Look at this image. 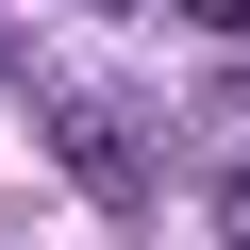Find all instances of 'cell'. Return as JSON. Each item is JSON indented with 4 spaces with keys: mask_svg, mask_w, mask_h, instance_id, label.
Here are the masks:
<instances>
[{
    "mask_svg": "<svg viewBox=\"0 0 250 250\" xmlns=\"http://www.w3.org/2000/svg\"><path fill=\"white\" fill-rule=\"evenodd\" d=\"M34 134H50V167H67L100 217H134V200H150V134H134L100 83H50V67H34Z\"/></svg>",
    "mask_w": 250,
    "mask_h": 250,
    "instance_id": "6da1fadb",
    "label": "cell"
},
{
    "mask_svg": "<svg viewBox=\"0 0 250 250\" xmlns=\"http://www.w3.org/2000/svg\"><path fill=\"white\" fill-rule=\"evenodd\" d=\"M150 17H184V34H217V50H250V0H150Z\"/></svg>",
    "mask_w": 250,
    "mask_h": 250,
    "instance_id": "7a4b0ae2",
    "label": "cell"
},
{
    "mask_svg": "<svg viewBox=\"0 0 250 250\" xmlns=\"http://www.w3.org/2000/svg\"><path fill=\"white\" fill-rule=\"evenodd\" d=\"M217 233H233V250H250V150H233V167H217Z\"/></svg>",
    "mask_w": 250,
    "mask_h": 250,
    "instance_id": "3957f363",
    "label": "cell"
},
{
    "mask_svg": "<svg viewBox=\"0 0 250 250\" xmlns=\"http://www.w3.org/2000/svg\"><path fill=\"white\" fill-rule=\"evenodd\" d=\"M117 17H150V0H117Z\"/></svg>",
    "mask_w": 250,
    "mask_h": 250,
    "instance_id": "277c9868",
    "label": "cell"
}]
</instances>
